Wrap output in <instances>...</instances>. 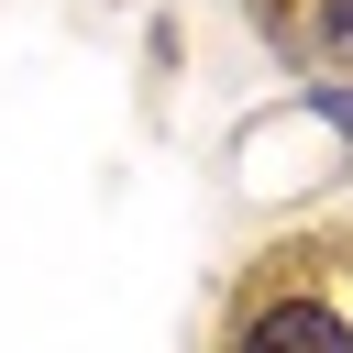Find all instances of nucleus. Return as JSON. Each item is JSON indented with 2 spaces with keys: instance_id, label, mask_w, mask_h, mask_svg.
Segmentation results:
<instances>
[{
  "instance_id": "f257e3e1",
  "label": "nucleus",
  "mask_w": 353,
  "mask_h": 353,
  "mask_svg": "<svg viewBox=\"0 0 353 353\" xmlns=\"http://www.w3.org/2000/svg\"><path fill=\"white\" fill-rule=\"evenodd\" d=\"M243 353H353V331L320 309V298H276L243 320Z\"/></svg>"
}]
</instances>
